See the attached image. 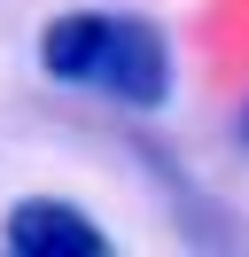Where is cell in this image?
<instances>
[{
  "label": "cell",
  "instance_id": "cell-2",
  "mask_svg": "<svg viewBox=\"0 0 249 257\" xmlns=\"http://www.w3.org/2000/svg\"><path fill=\"white\" fill-rule=\"evenodd\" d=\"M0 241H8L16 257H109V234L78 203H62V195H24V203H8Z\"/></svg>",
  "mask_w": 249,
  "mask_h": 257
},
{
  "label": "cell",
  "instance_id": "cell-1",
  "mask_svg": "<svg viewBox=\"0 0 249 257\" xmlns=\"http://www.w3.org/2000/svg\"><path fill=\"white\" fill-rule=\"evenodd\" d=\"M39 70L55 86H93L117 109H164L171 101V39L148 16L117 8H70L39 32Z\"/></svg>",
  "mask_w": 249,
  "mask_h": 257
},
{
  "label": "cell",
  "instance_id": "cell-3",
  "mask_svg": "<svg viewBox=\"0 0 249 257\" xmlns=\"http://www.w3.org/2000/svg\"><path fill=\"white\" fill-rule=\"evenodd\" d=\"M241 148H249V109H241Z\"/></svg>",
  "mask_w": 249,
  "mask_h": 257
}]
</instances>
